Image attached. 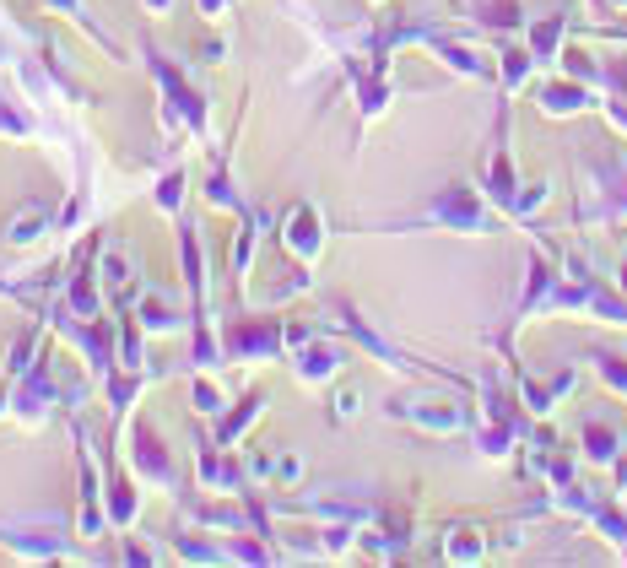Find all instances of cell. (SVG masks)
Masks as SVG:
<instances>
[{
  "mask_svg": "<svg viewBox=\"0 0 627 568\" xmlns=\"http://www.w3.org/2000/svg\"><path fill=\"white\" fill-rule=\"evenodd\" d=\"M44 222H49V206H33V211H22V217L11 222V239H17V244H28L33 233L44 228Z\"/></svg>",
  "mask_w": 627,
  "mask_h": 568,
  "instance_id": "6da1fadb",
  "label": "cell"
},
{
  "mask_svg": "<svg viewBox=\"0 0 627 568\" xmlns=\"http://www.w3.org/2000/svg\"><path fill=\"white\" fill-rule=\"evenodd\" d=\"M55 6H71V0H55Z\"/></svg>",
  "mask_w": 627,
  "mask_h": 568,
  "instance_id": "3957f363",
  "label": "cell"
},
{
  "mask_svg": "<svg viewBox=\"0 0 627 568\" xmlns=\"http://www.w3.org/2000/svg\"><path fill=\"white\" fill-rule=\"evenodd\" d=\"M292 244H298V249H314V217H298V222H292Z\"/></svg>",
  "mask_w": 627,
  "mask_h": 568,
  "instance_id": "7a4b0ae2",
  "label": "cell"
}]
</instances>
